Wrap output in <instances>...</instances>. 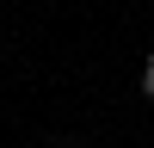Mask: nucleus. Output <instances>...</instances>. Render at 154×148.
<instances>
[{
	"mask_svg": "<svg viewBox=\"0 0 154 148\" xmlns=\"http://www.w3.org/2000/svg\"><path fill=\"white\" fill-rule=\"evenodd\" d=\"M142 93H148V99H154V56H148V62H142Z\"/></svg>",
	"mask_w": 154,
	"mask_h": 148,
	"instance_id": "nucleus-1",
	"label": "nucleus"
}]
</instances>
